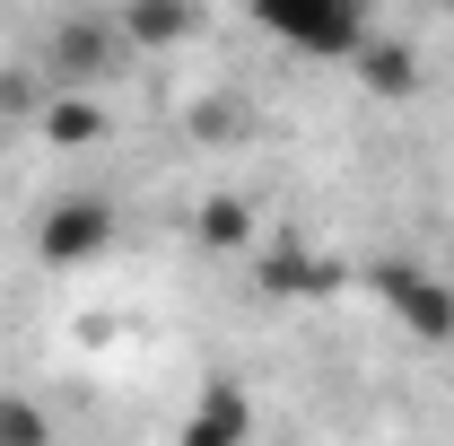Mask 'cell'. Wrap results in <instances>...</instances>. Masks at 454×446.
<instances>
[{
  "label": "cell",
  "mask_w": 454,
  "mask_h": 446,
  "mask_svg": "<svg viewBox=\"0 0 454 446\" xmlns=\"http://www.w3.org/2000/svg\"><path fill=\"white\" fill-rule=\"evenodd\" d=\"M210 245H236V236H245V211H236V202H210Z\"/></svg>",
  "instance_id": "cell-10"
},
{
  "label": "cell",
  "mask_w": 454,
  "mask_h": 446,
  "mask_svg": "<svg viewBox=\"0 0 454 446\" xmlns=\"http://www.w3.org/2000/svg\"><path fill=\"white\" fill-rule=\"evenodd\" d=\"M367 289H376V307L394 315L411 341H428V350H446L454 341V280L437 272H419V263H367Z\"/></svg>",
  "instance_id": "cell-2"
},
{
  "label": "cell",
  "mask_w": 454,
  "mask_h": 446,
  "mask_svg": "<svg viewBox=\"0 0 454 446\" xmlns=\"http://www.w3.org/2000/svg\"><path fill=\"white\" fill-rule=\"evenodd\" d=\"M0 446H53V420L27 394H0Z\"/></svg>",
  "instance_id": "cell-8"
},
{
  "label": "cell",
  "mask_w": 454,
  "mask_h": 446,
  "mask_svg": "<svg viewBox=\"0 0 454 446\" xmlns=\"http://www.w3.org/2000/svg\"><path fill=\"white\" fill-rule=\"evenodd\" d=\"M106 254H114V202L106 193H61V202H44V219H35V263L44 272H88Z\"/></svg>",
  "instance_id": "cell-3"
},
{
  "label": "cell",
  "mask_w": 454,
  "mask_h": 446,
  "mask_svg": "<svg viewBox=\"0 0 454 446\" xmlns=\"http://www.w3.org/2000/svg\"><path fill=\"white\" fill-rule=\"evenodd\" d=\"M53 131H61V140H97V106H79V97H70V106L53 114Z\"/></svg>",
  "instance_id": "cell-9"
},
{
  "label": "cell",
  "mask_w": 454,
  "mask_h": 446,
  "mask_svg": "<svg viewBox=\"0 0 454 446\" xmlns=\"http://www.w3.org/2000/svg\"><path fill=\"white\" fill-rule=\"evenodd\" d=\"M254 27L271 44H288V53H306V61H358L367 36H376V18L358 0H262Z\"/></svg>",
  "instance_id": "cell-1"
},
{
  "label": "cell",
  "mask_w": 454,
  "mask_h": 446,
  "mask_svg": "<svg viewBox=\"0 0 454 446\" xmlns=\"http://www.w3.org/2000/svg\"><path fill=\"white\" fill-rule=\"evenodd\" d=\"M122 53V27L114 18H61L53 27V70L61 79H88V70H106Z\"/></svg>",
  "instance_id": "cell-5"
},
{
  "label": "cell",
  "mask_w": 454,
  "mask_h": 446,
  "mask_svg": "<svg viewBox=\"0 0 454 446\" xmlns=\"http://www.w3.org/2000/svg\"><path fill=\"white\" fill-rule=\"evenodd\" d=\"M114 27H122V44H140V53H149V44H184L201 18H192V9H175V0H167V9H158V0H131Z\"/></svg>",
  "instance_id": "cell-7"
},
{
  "label": "cell",
  "mask_w": 454,
  "mask_h": 446,
  "mask_svg": "<svg viewBox=\"0 0 454 446\" xmlns=\"http://www.w3.org/2000/svg\"><path fill=\"white\" fill-rule=\"evenodd\" d=\"M175 446H254V402H245V386H227V377H210Z\"/></svg>",
  "instance_id": "cell-4"
},
{
  "label": "cell",
  "mask_w": 454,
  "mask_h": 446,
  "mask_svg": "<svg viewBox=\"0 0 454 446\" xmlns=\"http://www.w3.org/2000/svg\"><path fill=\"white\" fill-rule=\"evenodd\" d=\"M358 79H367L376 97H411V88H419V61H411V44H402V36H385V27H376V36H367V53H358Z\"/></svg>",
  "instance_id": "cell-6"
}]
</instances>
